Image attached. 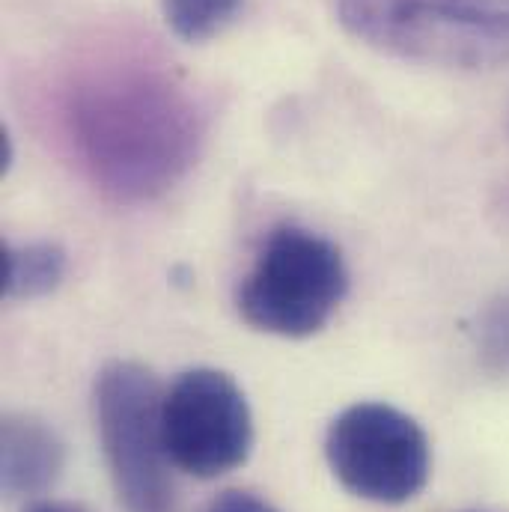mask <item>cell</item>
<instances>
[{"mask_svg": "<svg viewBox=\"0 0 509 512\" xmlns=\"http://www.w3.org/2000/svg\"><path fill=\"white\" fill-rule=\"evenodd\" d=\"M60 126L87 176L117 200H149L191 167L200 117L185 90L143 60H102L60 93Z\"/></svg>", "mask_w": 509, "mask_h": 512, "instance_id": "obj_1", "label": "cell"}, {"mask_svg": "<svg viewBox=\"0 0 509 512\" xmlns=\"http://www.w3.org/2000/svg\"><path fill=\"white\" fill-rule=\"evenodd\" d=\"M364 45L441 69L509 66V0H337Z\"/></svg>", "mask_w": 509, "mask_h": 512, "instance_id": "obj_2", "label": "cell"}, {"mask_svg": "<svg viewBox=\"0 0 509 512\" xmlns=\"http://www.w3.org/2000/svg\"><path fill=\"white\" fill-rule=\"evenodd\" d=\"M349 289V271L340 248L304 227H277L254 268L239 286L242 319L274 337H313L322 331Z\"/></svg>", "mask_w": 509, "mask_h": 512, "instance_id": "obj_3", "label": "cell"}, {"mask_svg": "<svg viewBox=\"0 0 509 512\" xmlns=\"http://www.w3.org/2000/svg\"><path fill=\"white\" fill-rule=\"evenodd\" d=\"M161 399L155 376L134 361H114L96 379V426L126 512L176 510Z\"/></svg>", "mask_w": 509, "mask_h": 512, "instance_id": "obj_4", "label": "cell"}, {"mask_svg": "<svg viewBox=\"0 0 509 512\" xmlns=\"http://www.w3.org/2000/svg\"><path fill=\"white\" fill-rule=\"evenodd\" d=\"M334 477L373 504H405L429 480V438L414 417L384 402H358L334 417L325 435Z\"/></svg>", "mask_w": 509, "mask_h": 512, "instance_id": "obj_5", "label": "cell"}, {"mask_svg": "<svg viewBox=\"0 0 509 512\" xmlns=\"http://www.w3.org/2000/svg\"><path fill=\"white\" fill-rule=\"evenodd\" d=\"M161 432L170 462L197 477L215 480L248 462L254 417L242 387L212 367L185 370L161 399Z\"/></svg>", "mask_w": 509, "mask_h": 512, "instance_id": "obj_6", "label": "cell"}, {"mask_svg": "<svg viewBox=\"0 0 509 512\" xmlns=\"http://www.w3.org/2000/svg\"><path fill=\"white\" fill-rule=\"evenodd\" d=\"M0 480L9 498L48 492L66 465V444L33 414H6L0 429Z\"/></svg>", "mask_w": 509, "mask_h": 512, "instance_id": "obj_7", "label": "cell"}, {"mask_svg": "<svg viewBox=\"0 0 509 512\" xmlns=\"http://www.w3.org/2000/svg\"><path fill=\"white\" fill-rule=\"evenodd\" d=\"M66 251L54 242H27L3 248V295L30 301L51 295L66 277Z\"/></svg>", "mask_w": 509, "mask_h": 512, "instance_id": "obj_8", "label": "cell"}, {"mask_svg": "<svg viewBox=\"0 0 509 512\" xmlns=\"http://www.w3.org/2000/svg\"><path fill=\"white\" fill-rule=\"evenodd\" d=\"M242 0H164L173 33L185 42H203L221 33L239 12Z\"/></svg>", "mask_w": 509, "mask_h": 512, "instance_id": "obj_9", "label": "cell"}, {"mask_svg": "<svg viewBox=\"0 0 509 512\" xmlns=\"http://www.w3.org/2000/svg\"><path fill=\"white\" fill-rule=\"evenodd\" d=\"M480 355L489 370L509 373V292L498 295L480 316Z\"/></svg>", "mask_w": 509, "mask_h": 512, "instance_id": "obj_10", "label": "cell"}, {"mask_svg": "<svg viewBox=\"0 0 509 512\" xmlns=\"http://www.w3.org/2000/svg\"><path fill=\"white\" fill-rule=\"evenodd\" d=\"M206 512H277V507H271L265 498H256L251 492H227Z\"/></svg>", "mask_w": 509, "mask_h": 512, "instance_id": "obj_11", "label": "cell"}, {"mask_svg": "<svg viewBox=\"0 0 509 512\" xmlns=\"http://www.w3.org/2000/svg\"><path fill=\"white\" fill-rule=\"evenodd\" d=\"M27 512H84L81 507H75V504H60V501H39V504H33Z\"/></svg>", "mask_w": 509, "mask_h": 512, "instance_id": "obj_12", "label": "cell"}]
</instances>
